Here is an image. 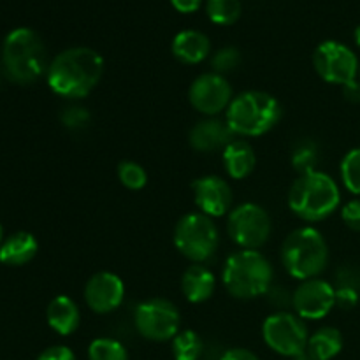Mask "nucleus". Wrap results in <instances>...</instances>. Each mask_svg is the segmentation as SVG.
I'll list each match as a JSON object with an SVG mask.
<instances>
[{
    "instance_id": "f257e3e1",
    "label": "nucleus",
    "mask_w": 360,
    "mask_h": 360,
    "mask_svg": "<svg viewBox=\"0 0 360 360\" xmlns=\"http://www.w3.org/2000/svg\"><path fill=\"white\" fill-rule=\"evenodd\" d=\"M104 58L91 48L63 49L49 62L46 79L53 94L63 98H84L97 88L104 74Z\"/></svg>"
},
{
    "instance_id": "f03ea898",
    "label": "nucleus",
    "mask_w": 360,
    "mask_h": 360,
    "mask_svg": "<svg viewBox=\"0 0 360 360\" xmlns=\"http://www.w3.org/2000/svg\"><path fill=\"white\" fill-rule=\"evenodd\" d=\"M287 204L299 220L319 224L340 210L341 190L333 176L316 169L297 176L288 190Z\"/></svg>"
},
{
    "instance_id": "7ed1b4c3",
    "label": "nucleus",
    "mask_w": 360,
    "mask_h": 360,
    "mask_svg": "<svg viewBox=\"0 0 360 360\" xmlns=\"http://www.w3.org/2000/svg\"><path fill=\"white\" fill-rule=\"evenodd\" d=\"M273 280V266L259 250H238L231 253L221 269L225 290L239 301H252L267 295Z\"/></svg>"
},
{
    "instance_id": "20e7f679",
    "label": "nucleus",
    "mask_w": 360,
    "mask_h": 360,
    "mask_svg": "<svg viewBox=\"0 0 360 360\" xmlns=\"http://www.w3.org/2000/svg\"><path fill=\"white\" fill-rule=\"evenodd\" d=\"M280 259L283 269L294 280L320 278L329 266V245L319 229L304 225L285 238Z\"/></svg>"
},
{
    "instance_id": "39448f33",
    "label": "nucleus",
    "mask_w": 360,
    "mask_h": 360,
    "mask_svg": "<svg viewBox=\"0 0 360 360\" xmlns=\"http://www.w3.org/2000/svg\"><path fill=\"white\" fill-rule=\"evenodd\" d=\"M2 63L7 77L18 84L35 83L48 72V53L41 35L27 27L9 32L2 46Z\"/></svg>"
},
{
    "instance_id": "423d86ee",
    "label": "nucleus",
    "mask_w": 360,
    "mask_h": 360,
    "mask_svg": "<svg viewBox=\"0 0 360 360\" xmlns=\"http://www.w3.org/2000/svg\"><path fill=\"white\" fill-rule=\"evenodd\" d=\"M281 120V105L267 91L246 90L232 98L225 122L234 136L259 137L271 132Z\"/></svg>"
},
{
    "instance_id": "0eeeda50",
    "label": "nucleus",
    "mask_w": 360,
    "mask_h": 360,
    "mask_svg": "<svg viewBox=\"0 0 360 360\" xmlns=\"http://www.w3.org/2000/svg\"><path fill=\"white\" fill-rule=\"evenodd\" d=\"M176 250L192 264H206L220 246V231L213 218L199 213H186L178 220L172 234Z\"/></svg>"
},
{
    "instance_id": "6e6552de",
    "label": "nucleus",
    "mask_w": 360,
    "mask_h": 360,
    "mask_svg": "<svg viewBox=\"0 0 360 360\" xmlns=\"http://www.w3.org/2000/svg\"><path fill=\"white\" fill-rule=\"evenodd\" d=\"M262 340L281 357H299L308 350L309 333L306 322L292 311H274L264 320Z\"/></svg>"
},
{
    "instance_id": "1a4fd4ad",
    "label": "nucleus",
    "mask_w": 360,
    "mask_h": 360,
    "mask_svg": "<svg viewBox=\"0 0 360 360\" xmlns=\"http://www.w3.org/2000/svg\"><path fill=\"white\" fill-rule=\"evenodd\" d=\"M273 221L260 204L243 202L227 217V234L239 250H260L271 238Z\"/></svg>"
},
{
    "instance_id": "9d476101",
    "label": "nucleus",
    "mask_w": 360,
    "mask_h": 360,
    "mask_svg": "<svg viewBox=\"0 0 360 360\" xmlns=\"http://www.w3.org/2000/svg\"><path fill=\"white\" fill-rule=\"evenodd\" d=\"M134 326L144 340L165 343L174 340L176 334L181 330V313L174 302L167 299H146L136 306Z\"/></svg>"
},
{
    "instance_id": "9b49d317",
    "label": "nucleus",
    "mask_w": 360,
    "mask_h": 360,
    "mask_svg": "<svg viewBox=\"0 0 360 360\" xmlns=\"http://www.w3.org/2000/svg\"><path fill=\"white\" fill-rule=\"evenodd\" d=\"M316 74L329 84L345 86L359 76V58L347 44L340 41H323L313 53Z\"/></svg>"
},
{
    "instance_id": "f8f14e48",
    "label": "nucleus",
    "mask_w": 360,
    "mask_h": 360,
    "mask_svg": "<svg viewBox=\"0 0 360 360\" xmlns=\"http://www.w3.org/2000/svg\"><path fill=\"white\" fill-rule=\"evenodd\" d=\"M234 94L227 77L217 72H204L192 81L188 88V101L195 111L206 118H214L227 111Z\"/></svg>"
},
{
    "instance_id": "ddd939ff",
    "label": "nucleus",
    "mask_w": 360,
    "mask_h": 360,
    "mask_svg": "<svg viewBox=\"0 0 360 360\" xmlns=\"http://www.w3.org/2000/svg\"><path fill=\"white\" fill-rule=\"evenodd\" d=\"M292 308L302 320H322L336 308V288L322 278L301 281L292 294Z\"/></svg>"
},
{
    "instance_id": "4468645a",
    "label": "nucleus",
    "mask_w": 360,
    "mask_h": 360,
    "mask_svg": "<svg viewBox=\"0 0 360 360\" xmlns=\"http://www.w3.org/2000/svg\"><path fill=\"white\" fill-rule=\"evenodd\" d=\"M125 301V283L111 271L95 273L84 285V302L97 315L116 311Z\"/></svg>"
},
{
    "instance_id": "2eb2a0df",
    "label": "nucleus",
    "mask_w": 360,
    "mask_h": 360,
    "mask_svg": "<svg viewBox=\"0 0 360 360\" xmlns=\"http://www.w3.org/2000/svg\"><path fill=\"white\" fill-rule=\"evenodd\" d=\"M192 192L193 202L199 207V213L213 220L231 213L234 197H232L231 185L221 176H200L192 183Z\"/></svg>"
},
{
    "instance_id": "dca6fc26",
    "label": "nucleus",
    "mask_w": 360,
    "mask_h": 360,
    "mask_svg": "<svg viewBox=\"0 0 360 360\" xmlns=\"http://www.w3.org/2000/svg\"><path fill=\"white\" fill-rule=\"evenodd\" d=\"M234 139V134L229 129L227 122L214 118H204L192 127L188 134V143L199 153H213L221 150Z\"/></svg>"
},
{
    "instance_id": "f3484780",
    "label": "nucleus",
    "mask_w": 360,
    "mask_h": 360,
    "mask_svg": "<svg viewBox=\"0 0 360 360\" xmlns=\"http://www.w3.org/2000/svg\"><path fill=\"white\" fill-rule=\"evenodd\" d=\"M217 288V278L213 271L204 264H192L181 276V292L192 304H202L210 301Z\"/></svg>"
},
{
    "instance_id": "a211bd4d",
    "label": "nucleus",
    "mask_w": 360,
    "mask_h": 360,
    "mask_svg": "<svg viewBox=\"0 0 360 360\" xmlns=\"http://www.w3.org/2000/svg\"><path fill=\"white\" fill-rule=\"evenodd\" d=\"M221 162L229 178L241 181L255 171L257 155L248 141L232 139L221 151Z\"/></svg>"
},
{
    "instance_id": "6ab92c4d",
    "label": "nucleus",
    "mask_w": 360,
    "mask_h": 360,
    "mask_svg": "<svg viewBox=\"0 0 360 360\" xmlns=\"http://www.w3.org/2000/svg\"><path fill=\"white\" fill-rule=\"evenodd\" d=\"M171 51L178 62L185 65H197L210 56V37L199 30H181L172 39Z\"/></svg>"
},
{
    "instance_id": "aec40b11",
    "label": "nucleus",
    "mask_w": 360,
    "mask_h": 360,
    "mask_svg": "<svg viewBox=\"0 0 360 360\" xmlns=\"http://www.w3.org/2000/svg\"><path fill=\"white\" fill-rule=\"evenodd\" d=\"M48 326L60 336H70L81 326V309L69 295H56L46 309Z\"/></svg>"
},
{
    "instance_id": "412c9836",
    "label": "nucleus",
    "mask_w": 360,
    "mask_h": 360,
    "mask_svg": "<svg viewBox=\"0 0 360 360\" xmlns=\"http://www.w3.org/2000/svg\"><path fill=\"white\" fill-rule=\"evenodd\" d=\"M39 243L30 232H14L9 238L4 239L0 246V262L11 267H20L30 262L37 255Z\"/></svg>"
},
{
    "instance_id": "4be33fe9",
    "label": "nucleus",
    "mask_w": 360,
    "mask_h": 360,
    "mask_svg": "<svg viewBox=\"0 0 360 360\" xmlns=\"http://www.w3.org/2000/svg\"><path fill=\"white\" fill-rule=\"evenodd\" d=\"M343 350V334L336 327H322L309 336L308 354L316 360H333Z\"/></svg>"
},
{
    "instance_id": "5701e85b",
    "label": "nucleus",
    "mask_w": 360,
    "mask_h": 360,
    "mask_svg": "<svg viewBox=\"0 0 360 360\" xmlns=\"http://www.w3.org/2000/svg\"><path fill=\"white\" fill-rule=\"evenodd\" d=\"M171 347L174 360H199L204 352L202 340L192 329L179 330L174 340H172Z\"/></svg>"
},
{
    "instance_id": "b1692460",
    "label": "nucleus",
    "mask_w": 360,
    "mask_h": 360,
    "mask_svg": "<svg viewBox=\"0 0 360 360\" xmlns=\"http://www.w3.org/2000/svg\"><path fill=\"white\" fill-rule=\"evenodd\" d=\"M206 13L214 25L229 27L241 18V2L239 0H206Z\"/></svg>"
},
{
    "instance_id": "393cba45",
    "label": "nucleus",
    "mask_w": 360,
    "mask_h": 360,
    "mask_svg": "<svg viewBox=\"0 0 360 360\" xmlns=\"http://www.w3.org/2000/svg\"><path fill=\"white\" fill-rule=\"evenodd\" d=\"M88 360H129V352L112 338H97L88 347Z\"/></svg>"
},
{
    "instance_id": "a878e982",
    "label": "nucleus",
    "mask_w": 360,
    "mask_h": 360,
    "mask_svg": "<svg viewBox=\"0 0 360 360\" xmlns=\"http://www.w3.org/2000/svg\"><path fill=\"white\" fill-rule=\"evenodd\" d=\"M292 167L299 172V174H304V172L316 171V164H319V148L313 143L311 139H302L292 150Z\"/></svg>"
},
{
    "instance_id": "bb28decb",
    "label": "nucleus",
    "mask_w": 360,
    "mask_h": 360,
    "mask_svg": "<svg viewBox=\"0 0 360 360\" xmlns=\"http://www.w3.org/2000/svg\"><path fill=\"white\" fill-rule=\"evenodd\" d=\"M341 181L354 195H360V148H354L343 157L340 165Z\"/></svg>"
},
{
    "instance_id": "cd10ccee",
    "label": "nucleus",
    "mask_w": 360,
    "mask_h": 360,
    "mask_svg": "<svg viewBox=\"0 0 360 360\" xmlns=\"http://www.w3.org/2000/svg\"><path fill=\"white\" fill-rule=\"evenodd\" d=\"M118 179L127 190H143L148 185V172L141 164L132 160H125L118 165Z\"/></svg>"
},
{
    "instance_id": "c85d7f7f",
    "label": "nucleus",
    "mask_w": 360,
    "mask_h": 360,
    "mask_svg": "<svg viewBox=\"0 0 360 360\" xmlns=\"http://www.w3.org/2000/svg\"><path fill=\"white\" fill-rule=\"evenodd\" d=\"M239 65H241V53H239L238 48H232V46L218 49L213 55V58H211L213 72L221 74V76L232 72V70L238 69Z\"/></svg>"
},
{
    "instance_id": "c756f323",
    "label": "nucleus",
    "mask_w": 360,
    "mask_h": 360,
    "mask_svg": "<svg viewBox=\"0 0 360 360\" xmlns=\"http://www.w3.org/2000/svg\"><path fill=\"white\" fill-rule=\"evenodd\" d=\"M62 120V125L67 127L69 130H81L86 129L91 122V115L86 108H81V105H70L65 108L60 115Z\"/></svg>"
},
{
    "instance_id": "7c9ffc66",
    "label": "nucleus",
    "mask_w": 360,
    "mask_h": 360,
    "mask_svg": "<svg viewBox=\"0 0 360 360\" xmlns=\"http://www.w3.org/2000/svg\"><path fill=\"white\" fill-rule=\"evenodd\" d=\"M341 220L350 231L360 232V199H354L341 207Z\"/></svg>"
},
{
    "instance_id": "2f4dec72",
    "label": "nucleus",
    "mask_w": 360,
    "mask_h": 360,
    "mask_svg": "<svg viewBox=\"0 0 360 360\" xmlns=\"http://www.w3.org/2000/svg\"><path fill=\"white\" fill-rule=\"evenodd\" d=\"M359 304V290L354 287L336 288V306L340 309H354Z\"/></svg>"
},
{
    "instance_id": "473e14b6",
    "label": "nucleus",
    "mask_w": 360,
    "mask_h": 360,
    "mask_svg": "<svg viewBox=\"0 0 360 360\" xmlns=\"http://www.w3.org/2000/svg\"><path fill=\"white\" fill-rule=\"evenodd\" d=\"M37 360H76V355L70 350L69 347H63V345H55V347H49L39 355Z\"/></svg>"
},
{
    "instance_id": "72a5a7b5",
    "label": "nucleus",
    "mask_w": 360,
    "mask_h": 360,
    "mask_svg": "<svg viewBox=\"0 0 360 360\" xmlns=\"http://www.w3.org/2000/svg\"><path fill=\"white\" fill-rule=\"evenodd\" d=\"M360 276L355 269L352 267H343L338 271V287H354L359 290Z\"/></svg>"
},
{
    "instance_id": "f704fd0d",
    "label": "nucleus",
    "mask_w": 360,
    "mask_h": 360,
    "mask_svg": "<svg viewBox=\"0 0 360 360\" xmlns=\"http://www.w3.org/2000/svg\"><path fill=\"white\" fill-rule=\"evenodd\" d=\"M220 360H260L253 352L246 350V348H231L221 355Z\"/></svg>"
},
{
    "instance_id": "c9c22d12",
    "label": "nucleus",
    "mask_w": 360,
    "mask_h": 360,
    "mask_svg": "<svg viewBox=\"0 0 360 360\" xmlns=\"http://www.w3.org/2000/svg\"><path fill=\"white\" fill-rule=\"evenodd\" d=\"M171 4L178 13L190 14L195 13V11L202 6V0H171Z\"/></svg>"
},
{
    "instance_id": "e433bc0d",
    "label": "nucleus",
    "mask_w": 360,
    "mask_h": 360,
    "mask_svg": "<svg viewBox=\"0 0 360 360\" xmlns=\"http://www.w3.org/2000/svg\"><path fill=\"white\" fill-rule=\"evenodd\" d=\"M343 88V95L348 102L352 104H359L360 102V79H354L350 83H347Z\"/></svg>"
},
{
    "instance_id": "4c0bfd02",
    "label": "nucleus",
    "mask_w": 360,
    "mask_h": 360,
    "mask_svg": "<svg viewBox=\"0 0 360 360\" xmlns=\"http://www.w3.org/2000/svg\"><path fill=\"white\" fill-rule=\"evenodd\" d=\"M354 39H355V44L359 46L360 48V25L357 28H355V32H354Z\"/></svg>"
},
{
    "instance_id": "58836bf2",
    "label": "nucleus",
    "mask_w": 360,
    "mask_h": 360,
    "mask_svg": "<svg viewBox=\"0 0 360 360\" xmlns=\"http://www.w3.org/2000/svg\"><path fill=\"white\" fill-rule=\"evenodd\" d=\"M295 360H316V359H313L311 355L308 354V352H304V354H302V355H299V357H295Z\"/></svg>"
},
{
    "instance_id": "ea45409f",
    "label": "nucleus",
    "mask_w": 360,
    "mask_h": 360,
    "mask_svg": "<svg viewBox=\"0 0 360 360\" xmlns=\"http://www.w3.org/2000/svg\"><path fill=\"white\" fill-rule=\"evenodd\" d=\"M4 243V234H2V227H0V246H2Z\"/></svg>"
},
{
    "instance_id": "a19ab883",
    "label": "nucleus",
    "mask_w": 360,
    "mask_h": 360,
    "mask_svg": "<svg viewBox=\"0 0 360 360\" xmlns=\"http://www.w3.org/2000/svg\"><path fill=\"white\" fill-rule=\"evenodd\" d=\"M359 77H360V69H359Z\"/></svg>"
}]
</instances>
